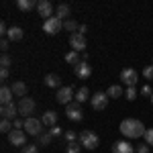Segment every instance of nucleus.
<instances>
[{
  "label": "nucleus",
  "mask_w": 153,
  "mask_h": 153,
  "mask_svg": "<svg viewBox=\"0 0 153 153\" xmlns=\"http://www.w3.org/2000/svg\"><path fill=\"white\" fill-rule=\"evenodd\" d=\"M12 90L10 88H8V86H2V88H0V102H2V106L4 104H10L12 102Z\"/></svg>",
  "instance_id": "obj_21"
},
{
  "label": "nucleus",
  "mask_w": 153,
  "mask_h": 153,
  "mask_svg": "<svg viewBox=\"0 0 153 153\" xmlns=\"http://www.w3.org/2000/svg\"><path fill=\"white\" fill-rule=\"evenodd\" d=\"M86 100H90V90H88L86 86H82V88L76 92V102L82 104V102H86Z\"/></svg>",
  "instance_id": "obj_22"
},
{
  "label": "nucleus",
  "mask_w": 153,
  "mask_h": 153,
  "mask_svg": "<svg viewBox=\"0 0 153 153\" xmlns=\"http://www.w3.org/2000/svg\"><path fill=\"white\" fill-rule=\"evenodd\" d=\"M82 149V143L74 141V143H68V147H65V153H80Z\"/></svg>",
  "instance_id": "obj_30"
},
{
  "label": "nucleus",
  "mask_w": 153,
  "mask_h": 153,
  "mask_svg": "<svg viewBox=\"0 0 153 153\" xmlns=\"http://www.w3.org/2000/svg\"><path fill=\"white\" fill-rule=\"evenodd\" d=\"M21 153H39V147L37 145H25L21 149Z\"/></svg>",
  "instance_id": "obj_34"
},
{
  "label": "nucleus",
  "mask_w": 153,
  "mask_h": 153,
  "mask_svg": "<svg viewBox=\"0 0 153 153\" xmlns=\"http://www.w3.org/2000/svg\"><path fill=\"white\" fill-rule=\"evenodd\" d=\"M151 104H153V96H151Z\"/></svg>",
  "instance_id": "obj_43"
},
{
  "label": "nucleus",
  "mask_w": 153,
  "mask_h": 153,
  "mask_svg": "<svg viewBox=\"0 0 153 153\" xmlns=\"http://www.w3.org/2000/svg\"><path fill=\"white\" fill-rule=\"evenodd\" d=\"M65 114H68L70 120H82L84 118V112H82V108H80L78 102H71V104L65 106Z\"/></svg>",
  "instance_id": "obj_12"
},
{
  "label": "nucleus",
  "mask_w": 153,
  "mask_h": 153,
  "mask_svg": "<svg viewBox=\"0 0 153 153\" xmlns=\"http://www.w3.org/2000/svg\"><path fill=\"white\" fill-rule=\"evenodd\" d=\"M135 153H149V145L145 143V145H137L135 147Z\"/></svg>",
  "instance_id": "obj_37"
},
{
  "label": "nucleus",
  "mask_w": 153,
  "mask_h": 153,
  "mask_svg": "<svg viewBox=\"0 0 153 153\" xmlns=\"http://www.w3.org/2000/svg\"><path fill=\"white\" fill-rule=\"evenodd\" d=\"M37 139H39V145H49V143L53 141V135L51 133H41Z\"/></svg>",
  "instance_id": "obj_29"
},
{
  "label": "nucleus",
  "mask_w": 153,
  "mask_h": 153,
  "mask_svg": "<svg viewBox=\"0 0 153 153\" xmlns=\"http://www.w3.org/2000/svg\"><path fill=\"white\" fill-rule=\"evenodd\" d=\"M78 31H80L82 35H86V31H88V27H86V25H80V29H78Z\"/></svg>",
  "instance_id": "obj_42"
},
{
  "label": "nucleus",
  "mask_w": 153,
  "mask_h": 153,
  "mask_svg": "<svg viewBox=\"0 0 153 153\" xmlns=\"http://www.w3.org/2000/svg\"><path fill=\"white\" fill-rule=\"evenodd\" d=\"M143 78H147V80H153V65H147V68H143Z\"/></svg>",
  "instance_id": "obj_36"
},
{
  "label": "nucleus",
  "mask_w": 153,
  "mask_h": 153,
  "mask_svg": "<svg viewBox=\"0 0 153 153\" xmlns=\"http://www.w3.org/2000/svg\"><path fill=\"white\" fill-rule=\"evenodd\" d=\"M141 94H143V96H149V98H151V96H153V90H151V86H143Z\"/></svg>",
  "instance_id": "obj_38"
},
{
  "label": "nucleus",
  "mask_w": 153,
  "mask_h": 153,
  "mask_svg": "<svg viewBox=\"0 0 153 153\" xmlns=\"http://www.w3.org/2000/svg\"><path fill=\"white\" fill-rule=\"evenodd\" d=\"M45 86H49V88H61V78H59L57 74H47L45 76Z\"/></svg>",
  "instance_id": "obj_20"
},
{
  "label": "nucleus",
  "mask_w": 153,
  "mask_h": 153,
  "mask_svg": "<svg viewBox=\"0 0 153 153\" xmlns=\"http://www.w3.org/2000/svg\"><path fill=\"white\" fill-rule=\"evenodd\" d=\"M112 153H135V145H131L127 139L125 141H117L112 145Z\"/></svg>",
  "instance_id": "obj_15"
},
{
  "label": "nucleus",
  "mask_w": 153,
  "mask_h": 153,
  "mask_svg": "<svg viewBox=\"0 0 153 153\" xmlns=\"http://www.w3.org/2000/svg\"><path fill=\"white\" fill-rule=\"evenodd\" d=\"M65 61H68L70 65H74V68H76V65H80V63H82V57L78 55V51H70V53L65 55Z\"/></svg>",
  "instance_id": "obj_24"
},
{
  "label": "nucleus",
  "mask_w": 153,
  "mask_h": 153,
  "mask_svg": "<svg viewBox=\"0 0 153 153\" xmlns=\"http://www.w3.org/2000/svg\"><path fill=\"white\" fill-rule=\"evenodd\" d=\"M71 98H76V96H74V88H70V86H61L57 90V94H55V100L65 106L71 104Z\"/></svg>",
  "instance_id": "obj_7"
},
{
  "label": "nucleus",
  "mask_w": 153,
  "mask_h": 153,
  "mask_svg": "<svg viewBox=\"0 0 153 153\" xmlns=\"http://www.w3.org/2000/svg\"><path fill=\"white\" fill-rule=\"evenodd\" d=\"M49 133H51L53 137H59V135H61V129H59L57 125H55V127H51V131H49Z\"/></svg>",
  "instance_id": "obj_40"
},
{
  "label": "nucleus",
  "mask_w": 153,
  "mask_h": 153,
  "mask_svg": "<svg viewBox=\"0 0 153 153\" xmlns=\"http://www.w3.org/2000/svg\"><path fill=\"white\" fill-rule=\"evenodd\" d=\"M70 45H71V51H82L84 53V49H86V35H82V33H74V35H70Z\"/></svg>",
  "instance_id": "obj_9"
},
{
  "label": "nucleus",
  "mask_w": 153,
  "mask_h": 153,
  "mask_svg": "<svg viewBox=\"0 0 153 153\" xmlns=\"http://www.w3.org/2000/svg\"><path fill=\"white\" fill-rule=\"evenodd\" d=\"M19 114H21V117H25V118H29V114H33V112H35V100H33V98H29V96H25V98H21V100H19Z\"/></svg>",
  "instance_id": "obj_4"
},
{
  "label": "nucleus",
  "mask_w": 153,
  "mask_h": 153,
  "mask_svg": "<svg viewBox=\"0 0 153 153\" xmlns=\"http://www.w3.org/2000/svg\"><path fill=\"white\" fill-rule=\"evenodd\" d=\"M12 129H14V125H12L8 118H2V120H0V131H2V133H6V135H8Z\"/></svg>",
  "instance_id": "obj_27"
},
{
  "label": "nucleus",
  "mask_w": 153,
  "mask_h": 153,
  "mask_svg": "<svg viewBox=\"0 0 153 153\" xmlns=\"http://www.w3.org/2000/svg\"><path fill=\"white\" fill-rule=\"evenodd\" d=\"M23 37H25V31L21 29V27H10V29H8L6 39H8V41H21Z\"/></svg>",
  "instance_id": "obj_18"
},
{
  "label": "nucleus",
  "mask_w": 153,
  "mask_h": 153,
  "mask_svg": "<svg viewBox=\"0 0 153 153\" xmlns=\"http://www.w3.org/2000/svg\"><path fill=\"white\" fill-rule=\"evenodd\" d=\"M25 120H27L25 117H19V118H14V120H12V125H14V129H25Z\"/></svg>",
  "instance_id": "obj_35"
},
{
  "label": "nucleus",
  "mask_w": 153,
  "mask_h": 153,
  "mask_svg": "<svg viewBox=\"0 0 153 153\" xmlns=\"http://www.w3.org/2000/svg\"><path fill=\"white\" fill-rule=\"evenodd\" d=\"M43 123H41V118H33V117H29L27 120H25V133H29V135H33V137H39L41 133H43Z\"/></svg>",
  "instance_id": "obj_3"
},
{
  "label": "nucleus",
  "mask_w": 153,
  "mask_h": 153,
  "mask_svg": "<svg viewBox=\"0 0 153 153\" xmlns=\"http://www.w3.org/2000/svg\"><path fill=\"white\" fill-rule=\"evenodd\" d=\"M63 139H65V143H74V141H78L80 137H78L76 131H63Z\"/></svg>",
  "instance_id": "obj_28"
},
{
  "label": "nucleus",
  "mask_w": 153,
  "mask_h": 153,
  "mask_svg": "<svg viewBox=\"0 0 153 153\" xmlns=\"http://www.w3.org/2000/svg\"><path fill=\"white\" fill-rule=\"evenodd\" d=\"M0 78H2V80L8 78V68H2V70H0Z\"/></svg>",
  "instance_id": "obj_41"
},
{
  "label": "nucleus",
  "mask_w": 153,
  "mask_h": 153,
  "mask_svg": "<svg viewBox=\"0 0 153 153\" xmlns=\"http://www.w3.org/2000/svg\"><path fill=\"white\" fill-rule=\"evenodd\" d=\"M37 12H39V16H43L47 21V19H51V14H53V4L49 0H39L37 2Z\"/></svg>",
  "instance_id": "obj_11"
},
{
  "label": "nucleus",
  "mask_w": 153,
  "mask_h": 153,
  "mask_svg": "<svg viewBox=\"0 0 153 153\" xmlns=\"http://www.w3.org/2000/svg\"><path fill=\"white\" fill-rule=\"evenodd\" d=\"M10 63H12V59L8 53H2V57H0V65L2 68H10Z\"/></svg>",
  "instance_id": "obj_31"
},
{
  "label": "nucleus",
  "mask_w": 153,
  "mask_h": 153,
  "mask_svg": "<svg viewBox=\"0 0 153 153\" xmlns=\"http://www.w3.org/2000/svg\"><path fill=\"white\" fill-rule=\"evenodd\" d=\"M80 143H82L84 149L94 151L96 147L100 145V139H98V135H96L94 131H82V133H80Z\"/></svg>",
  "instance_id": "obj_2"
},
{
  "label": "nucleus",
  "mask_w": 153,
  "mask_h": 153,
  "mask_svg": "<svg viewBox=\"0 0 153 153\" xmlns=\"http://www.w3.org/2000/svg\"><path fill=\"white\" fill-rule=\"evenodd\" d=\"M0 114L2 118H8V120H14V118H19V106L10 102V104H4L0 108Z\"/></svg>",
  "instance_id": "obj_13"
},
{
  "label": "nucleus",
  "mask_w": 153,
  "mask_h": 153,
  "mask_svg": "<svg viewBox=\"0 0 153 153\" xmlns=\"http://www.w3.org/2000/svg\"><path fill=\"white\" fill-rule=\"evenodd\" d=\"M143 139H145V143H147L149 147H153V129H147V131H145Z\"/></svg>",
  "instance_id": "obj_32"
},
{
  "label": "nucleus",
  "mask_w": 153,
  "mask_h": 153,
  "mask_svg": "<svg viewBox=\"0 0 153 153\" xmlns=\"http://www.w3.org/2000/svg\"><path fill=\"white\" fill-rule=\"evenodd\" d=\"M8 143H10L12 147H21L23 149L25 145H27V133L23 129H12L8 133Z\"/></svg>",
  "instance_id": "obj_5"
},
{
  "label": "nucleus",
  "mask_w": 153,
  "mask_h": 153,
  "mask_svg": "<svg viewBox=\"0 0 153 153\" xmlns=\"http://www.w3.org/2000/svg\"><path fill=\"white\" fill-rule=\"evenodd\" d=\"M106 94H108V98H120V96L125 94V90H123V86L114 84V86H110V88L106 90Z\"/></svg>",
  "instance_id": "obj_23"
},
{
  "label": "nucleus",
  "mask_w": 153,
  "mask_h": 153,
  "mask_svg": "<svg viewBox=\"0 0 153 153\" xmlns=\"http://www.w3.org/2000/svg\"><path fill=\"white\" fill-rule=\"evenodd\" d=\"M10 90H12V94L14 96H19V98H25L27 96V84L25 82H12V86H10Z\"/></svg>",
  "instance_id": "obj_17"
},
{
  "label": "nucleus",
  "mask_w": 153,
  "mask_h": 153,
  "mask_svg": "<svg viewBox=\"0 0 153 153\" xmlns=\"http://www.w3.org/2000/svg\"><path fill=\"white\" fill-rule=\"evenodd\" d=\"M16 8L23 12H31L33 8H37V2L35 0H16Z\"/></svg>",
  "instance_id": "obj_19"
},
{
  "label": "nucleus",
  "mask_w": 153,
  "mask_h": 153,
  "mask_svg": "<svg viewBox=\"0 0 153 153\" xmlns=\"http://www.w3.org/2000/svg\"><path fill=\"white\" fill-rule=\"evenodd\" d=\"M0 47H2V51H4V53H6V49L10 47V41H8V39H6V37H4V39H2V41H0Z\"/></svg>",
  "instance_id": "obj_39"
},
{
  "label": "nucleus",
  "mask_w": 153,
  "mask_h": 153,
  "mask_svg": "<svg viewBox=\"0 0 153 153\" xmlns=\"http://www.w3.org/2000/svg\"><path fill=\"white\" fill-rule=\"evenodd\" d=\"M108 94L106 92H94V96L90 98V104H92V108L94 110H104L106 106H108Z\"/></svg>",
  "instance_id": "obj_8"
},
{
  "label": "nucleus",
  "mask_w": 153,
  "mask_h": 153,
  "mask_svg": "<svg viewBox=\"0 0 153 153\" xmlns=\"http://www.w3.org/2000/svg\"><path fill=\"white\" fill-rule=\"evenodd\" d=\"M118 131H120L127 139H137V137H143L147 129L143 127V123L139 118H125V120L120 123Z\"/></svg>",
  "instance_id": "obj_1"
},
{
  "label": "nucleus",
  "mask_w": 153,
  "mask_h": 153,
  "mask_svg": "<svg viewBox=\"0 0 153 153\" xmlns=\"http://www.w3.org/2000/svg\"><path fill=\"white\" fill-rule=\"evenodd\" d=\"M55 14H57V19H65V16H70V4H57V8H55Z\"/></svg>",
  "instance_id": "obj_25"
},
{
  "label": "nucleus",
  "mask_w": 153,
  "mask_h": 153,
  "mask_svg": "<svg viewBox=\"0 0 153 153\" xmlns=\"http://www.w3.org/2000/svg\"><path fill=\"white\" fill-rule=\"evenodd\" d=\"M63 29H65V31H70L71 35H74V33H76L80 27H78V23H76L74 19H68V21H63Z\"/></svg>",
  "instance_id": "obj_26"
},
{
  "label": "nucleus",
  "mask_w": 153,
  "mask_h": 153,
  "mask_svg": "<svg viewBox=\"0 0 153 153\" xmlns=\"http://www.w3.org/2000/svg\"><path fill=\"white\" fill-rule=\"evenodd\" d=\"M41 123H43L45 127H55V125H57V112H55V110H47V112L41 117Z\"/></svg>",
  "instance_id": "obj_16"
},
{
  "label": "nucleus",
  "mask_w": 153,
  "mask_h": 153,
  "mask_svg": "<svg viewBox=\"0 0 153 153\" xmlns=\"http://www.w3.org/2000/svg\"><path fill=\"white\" fill-rule=\"evenodd\" d=\"M74 74H76L80 80H88V78L92 76V68L88 65V61H82L80 65H76V68H74Z\"/></svg>",
  "instance_id": "obj_14"
},
{
  "label": "nucleus",
  "mask_w": 153,
  "mask_h": 153,
  "mask_svg": "<svg viewBox=\"0 0 153 153\" xmlns=\"http://www.w3.org/2000/svg\"><path fill=\"white\" fill-rule=\"evenodd\" d=\"M61 29H63V23L59 21L57 16H51L47 21H43V31H45L47 35H57Z\"/></svg>",
  "instance_id": "obj_6"
},
{
  "label": "nucleus",
  "mask_w": 153,
  "mask_h": 153,
  "mask_svg": "<svg viewBox=\"0 0 153 153\" xmlns=\"http://www.w3.org/2000/svg\"><path fill=\"white\" fill-rule=\"evenodd\" d=\"M125 96H127V100H135L137 98V90H135V86H131L125 90Z\"/></svg>",
  "instance_id": "obj_33"
},
{
  "label": "nucleus",
  "mask_w": 153,
  "mask_h": 153,
  "mask_svg": "<svg viewBox=\"0 0 153 153\" xmlns=\"http://www.w3.org/2000/svg\"><path fill=\"white\" fill-rule=\"evenodd\" d=\"M137 80H139V74H137V70H133V68H127V70L120 71V82L127 84V88L135 86V84H137Z\"/></svg>",
  "instance_id": "obj_10"
}]
</instances>
